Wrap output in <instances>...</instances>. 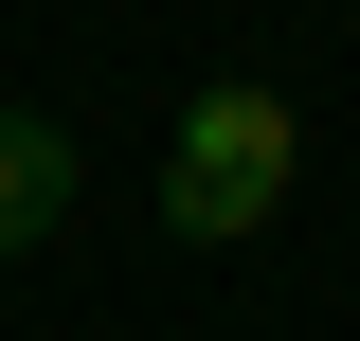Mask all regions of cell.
I'll list each match as a JSON object with an SVG mask.
<instances>
[{
  "label": "cell",
  "mask_w": 360,
  "mask_h": 341,
  "mask_svg": "<svg viewBox=\"0 0 360 341\" xmlns=\"http://www.w3.org/2000/svg\"><path fill=\"white\" fill-rule=\"evenodd\" d=\"M54 215H72V126H37V108H0V252H37Z\"/></svg>",
  "instance_id": "2"
},
{
  "label": "cell",
  "mask_w": 360,
  "mask_h": 341,
  "mask_svg": "<svg viewBox=\"0 0 360 341\" xmlns=\"http://www.w3.org/2000/svg\"><path fill=\"white\" fill-rule=\"evenodd\" d=\"M288 198V90H198L162 144V215L217 252V234H252V215Z\"/></svg>",
  "instance_id": "1"
}]
</instances>
